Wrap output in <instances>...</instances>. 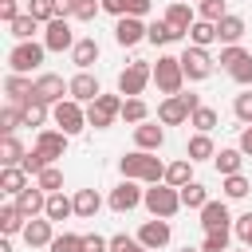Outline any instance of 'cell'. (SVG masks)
<instances>
[{
	"label": "cell",
	"instance_id": "obj_1",
	"mask_svg": "<svg viewBox=\"0 0 252 252\" xmlns=\"http://www.w3.org/2000/svg\"><path fill=\"white\" fill-rule=\"evenodd\" d=\"M118 169H122V177H130V181H146V185L165 181V165H161V158H154V154H146V150L126 154V158L118 161Z\"/></svg>",
	"mask_w": 252,
	"mask_h": 252
},
{
	"label": "cell",
	"instance_id": "obj_2",
	"mask_svg": "<svg viewBox=\"0 0 252 252\" xmlns=\"http://www.w3.org/2000/svg\"><path fill=\"white\" fill-rule=\"evenodd\" d=\"M142 205H146L154 217L169 220V217L181 209V189H173V185H161V181H158V185H150V189H146V201H142Z\"/></svg>",
	"mask_w": 252,
	"mask_h": 252
},
{
	"label": "cell",
	"instance_id": "obj_3",
	"mask_svg": "<svg viewBox=\"0 0 252 252\" xmlns=\"http://www.w3.org/2000/svg\"><path fill=\"white\" fill-rule=\"evenodd\" d=\"M43 43H35V39H28V43H16L12 51H8V67H12V75H28V71H35L39 63H43Z\"/></svg>",
	"mask_w": 252,
	"mask_h": 252
},
{
	"label": "cell",
	"instance_id": "obj_4",
	"mask_svg": "<svg viewBox=\"0 0 252 252\" xmlns=\"http://www.w3.org/2000/svg\"><path fill=\"white\" fill-rule=\"evenodd\" d=\"M122 102L126 98H118V94H98L91 106H87V126H94V130H106L118 114H122Z\"/></svg>",
	"mask_w": 252,
	"mask_h": 252
},
{
	"label": "cell",
	"instance_id": "obj_5",
	"mask_svg": "<svg viewBox=\"0 0 252 252\" xmlns=\"http://www.w3.org/2000/svg\"><path fill=\"white\" fill-rule=\"evenodd\" d=\"M201 106V98L197 94H169L161 106H158V118L165 122V126H177V122H185V118H193V110Z\"/></svg>",
	"mask_w": 252,
	"mask_h": 252
},
{
	"label": "cell",
	"instance_id": "obj_6",
	"mask_svg": "<svg viewBox=\"0 0 252 252\" xmlns=\"http://www.w3.org/2000/svg\"><path fill=\"white\" fill-rule=\"evenodd\" d=\"M154 83H158L165 94H181V83H185L181 59H173V55H158V67H154Z\"/></svg>",
	"mask_w": 252,
	"mask_h": 252
},
{
	"label": "cell",
	"instance_id": "obj_7",
	"mask_svg": "<svg viewBox=\"0 0 252 252\" xmlns=\"http://www.w3.org/2000/svg\"><path fill=\"white\" fill-rule=\"evenodd\" d=\"M51 118H55V126H59L63 134H79V130L87 126V110H83L75 98L55 102V106H51Z\"/></svg>",
	"mask_w": 252,
	"mask_h": 252
},
{
	"label": "cell",
	"instance_id": "obj_8",
	"mask_svg": "<svg viewBox=\"0 0 252 252\" xmlns=\"http://www.w3.org/2000/svg\"><path fill=\"white\" fill-rule=\"evenodd\" d=\"M154 79V67H146V63H130L122 75H118V94H126V98H138L142 91H146V83Z\"/></svg>",
	"mask_w": 252,
	"mask_h": 252
},
{
	"label": "cell",
	"instance_id": "obj_9",
	"mask_svg": "<svg viewBox=\"0 0 252 252\" xmlns=\"http://www.w3.org/2000/svg\"><path fill=\"white\" fill-rule=\"evenodd\" d=\"M142 201H146V189H138V181H130V177L110 189V209H114V213H130V209H138Z\"/></svg>",
	"mask_w": 252,
	"mask_h": 252
},
{
	"label": "cell",
	"instance_id": "obj_10",
	"mask_svg": "<svg viewBox=\"0 0 252 252\" xmlns=\"http://www.w3.org/2000/svg\"><path fill=\"white\" fill-rule=\"evenodd\" d=\"M181 71H185V79H209V75H213L209 51H205V47H185V51H181Z\"/></svg>",
	"mask_w": 252,
	"mask_h": 252
},
{
	"label": "cell",
	"instance_id": "obj_11",
	"mask_svg": "<svg viewBox=\"0 0 252 252\" xmlns=\"http://www.w3.org/2000/svg\"><path fill=\"white\" fill-rule=\"evenodd\" d=\"M63 91L71 94V83H63V75H39V79H35V94H32V98H39V102L55 106V102H63Z\"/></svg>",
	"mask_w": 252,
	"mask_h": 252
},
{
	"label": "cell",
	"instance_id": "obj_12",
	"mask_svg": "<svg viewBox=\"0 0 252 252\" xmlns=\"http://www.w3.org/2000/svg\"><path fill=\"white\" fill-rule=\"evenodd\" d=\"M138 240H142V248H150V252L165 248V244H169V220H161V217L146 220V224L138 228Z\"/></svg>",
	"mask_w": 252,
	"mask_h": 252
},
{
	"label": "cell",
	"instance_id": "obj_13",
	"mask_svg": "<svg viewBox=\"0 0 252 252\" xmlns=\"http://www.w3.org/2000/svg\"><path fill=\"white\" fill-rule=\"evenodd\" d=\"M79 39L71 35V24L67 20H51L47 24V32H43V47L47 51H67V47H75Z\"/></svg>",
	"mask_w": 252,
	"mask_h": 252
},
{
	"label": "cell",
	"instance_id": "obj_14",
	"mask_svg": "<svg viewBox=\"0 0 252 252\" xmlns=\"http://www.w3.org/2000/svg\"><path fill=\"white\" fill-rule=\"evenodd\" d=\"M114 39H118L122 47H134V43L146 39V24H142L138 16H122V20L114 24Z\"/></svg>",
	"mask_w": 252,
	"mask_h": 252
},
{
	"label": "cell",
	"instance_id": "obj_15",
	"mask_svg": "<svg viewBox=\"0 0 252 252\" xmlns=\"http://www.w3.org/2000/svg\"><path fill=\"white\" fill-rule=\"evenodd\" d=\"M16 209H20L28 220H35V213H43V209H47V193H43L39 185H28L24 193H16Z\"/></svg>",
	"mask_w": 252,
	"mask_h": 252
},
{
	"label": "cell",
	"instance_id": "obj_16",
	"mask_svg": "<svg viewBox=\"0 0 252 252\" xmlns=\"http://www.w3.org/2000/svg\"><path fill=\"white\" fill-rule=\"evenodd\" d=\"M35 150H39L47 161H55V158L67 154V134H63V130H43V134L35 138Z\"/></svg>",
	"mask_w": 252,
	"mask_h": 252
},
{
	"label": "cell",
	"instance_id": "obj_17",
	"mask_svg": "<svg viewBox=\"0 0 252 252\" xmlns=\"http://www.w3.org/2000/svg\"><path fill=\"white\" fill-rule=\"evenodd\" d=\"M102 91H98V79L91 75V71H79L75 79H71V98L75 102H94Z\"/></svg>",
	"mask_w": 252,
	"mask_h": 252
},
{
	"label": "cell",
	"instance_id": "obj_18",
	"mask_svg": "<svg viewBox=\"0 0 252 252\" xmlns=\"http://www.w3.org/2000/svg\"><path fill=\"white\" fill-rule=\"evenodd\" d=\"M228 209H224V201H209L205 209H201V224H205V232H224L228 228Z\"/></svg>",
	"mask_w": 252,
	"mask_h": 252
},
{
	"label": "cell",
	"instance_id": "obj_19",
	"mask_svg": "<svg viewBox=\"0 0 252 252\" xmlns=\"http://www.w3.org/2000/svg\"><path fill=\"white\" fill-rule=\"evenodd\" d=\"M134 142H138V150H161V142H165V130L158 126V122H142V126H134Z\"/></svg>",
	"mask_w": 252,
	"mask_h": 252
},
{
	"label": "cell",
	"instance_id": "obj_20",
	"mask_svg": "<svg viewBox=\"0 0 252 252\" xmlns=\"http://www.w3.org/2000/svg\"><path fill=\"white\" fill-rule=\"evenodd\" d=\"M165 24H169L177 35H189V28H193L197 20H193L189 4H169V8H165Z\"/></svg>",
	"mask_w": 252,
	"mask_h": 252
},
{
	"label": "cell",
	"instance_id": "obj_21",
	"mask_svg": "<svg viewBox=\"0 0 252 252\" xmlns=\"http://www.w3.org/2000/svg\"><path fill=\"white\" fill-rule=\"evenodd\" d=\"M71 59H75L79 71H91V63L98 59V43H94V35H83V39L71 47Z\"/></svg>",
	"mask_w": 252,
	"mask_h": 252
},
{
	"label": "cell",
	"instance_id": "obj_22",
	"mask_svg": "<svg viewBox=\"0 0 252 252\" xmlns=\"http://www.w3.org/2000/svg\"><path fill=\"white\" fill-rule=\"evenodd\" d=\"M24 240H28V248H51V220H28V228H24Z\"/></svg>",
	"mask_w": 252,
	"mask_h": 252
},
{
	"label": "cell",
	"instance_id": "obj_23",
	"mask_svg": "<svg viewBox=\"0 0 252 252\" xmlns=\"http://www.w3.org/2000/svg\"><path fill=\"white\" fill-rule=\"evenodd\" d=\"M4 91H8V98H12V106H24L32 94H35V83H28L24 75H8V83H4Z\"/></svg>",
	"mask_w": 252,
	"mask_h": 252
},
{
	"label": "cell",
	"instance_id": "obj_24",
	"mask_svg": "<svg viewBox=\"0 0 252 252\" xmlns=\"http://www.w3.org/2000/svg\"><path fill=\"white\" fill-rule=\"evenodd\" d=\"M71 201H75V217H83V220H91V217L102 209V197H98L94 189H79Z\"/></svg>",
	"mask_w": 252,
	"mask_h": 252
},
{
	"label": "cell",
	"instance_id": "obj_25",
	"mask_svg": "<svg viewBox=\"0 0 252 252\" xmlns=\"http://www.w3.org/2000/svg\"><path fill=\"white\" fill-rule=\"evenodd\" d=\"M240 35H244V20L228 12V16H224V20L217 24V39H224V43L232 47V43H240Z\"/></svg>",
	"mask_w": 252,
	"mask_h": 252
},
{
	"label": "cell",
	"instance_id": "obj_26",
	"mask_svg": "<svg viewBox=\"0 0 252 252\" xmlns=\"http://www.w3.org/2000/svg\"><path fill=\"white\" fill-rule=\"evenodd\" d=\"M71 213H75V201H67L63 193H51V197H47V209H43V217H47L51 224H55V220H67Z\"/></svg>",
	"mask_w": 252,
	"mask_h": 252
},
{
	"label": "cell",
	"instance_id": "obj_27",
	"mask_svg": "<svg viewBox=\"0 0 252 252\" xmlns=\"http://www.w3.org/2000/svg\"><path fill=\"white\" fill-rule=\"evenodd\" d=\"M185 154H189V161H205V158H217V146H213V138H209V134H193Z\"/></svg>",
	"mask_w": 252,
	"mask_h": 252
},
{
	"label": "cell",
	"instance_id": "obj_28",
	"mask_svg": "<svg viewBox=\"0 0 252 252\" xmlns=\"http://www.w3.org/2000/svg\"><path fill=\"white\" fill-rule=\"evenodd\" d=\"M24 220H28V217H24L16 205H4V209H0V232H4V236H12V232H24V228H28Z\"/></svg>",
	"mask_w": 252,
	"mask_h": 252
},
{
	"label": "cell",
	"instance_id": "obj_29",
	"mask_svg": "<svg viewBox=\"0 0 252 252\" xmlns=\"http://www.w3.org/2000/svg\"><path fill=\"white\" fill-rule=\"evenodd\" d=\"M217 39V24H209V20H197L193 28H189V47H209Z\"/></svg>",
	"mask_w": 252,
	"mask_h": 252
},
{
	"label": "cell",
	"instance_id": "obj_30",
	"mask_svg": "<svg viewBox=\"0 0 252 252\" xmlns=\"http://www.w3.org/2000/svg\"><path fill=\"white\" fill-rule=\"evenodd\" d=\"M28 154H24V146L16 142V134H4V142H0V161H4V169L8 165H20Z\"/></svg>",
	"mask_w": 252,
	"mask_h": 252
},
{
	"label": "cell",
	"instance_id": "obj_31",
	"mask_svg": "<svg viewBox=\"0 0 252 252\" xmlns=\"http://www.w3.org/2000/svg\"><path fill=\"white\" fill-rule=\"evenodd\" d=\"M0 189H4V193H24V189H28V173H24L20 165H8V169L0 173Z\"/></svg>",
	"mask_w": 252,
	"mask_h": 252
},
{
	"label": "cell",
	"instance_id": "obj_32",
	"mask_svg": "<svg viewBox=\"0 0 252 252\" xmlns=\"http://www.w3.org/2000/svg\"><path fill=\"white\" fill-rule=\"evenodd\" d=\"M181 205H185V209H205V205H209V189H205L201 181H189V185L181 189Z\"/></svg>",
	"mask_w": 252,
	"mask_h": 252
},
{
	"label": "cell",
	"instance_id": "obj_33",
	"mask_svg": "<svg viewBox=\"0 0 252 252\" xmlns=\"http://www.w3.org/2000/svg\"><path fill=\"white\" fill-rule=\"evenodd\" d=\"M240 165H244V154H240V150H220V154H217V169H220L224 177L240 173Z\"/></svg>",
	"mask_w": 252,
	"mask_h": 252
},
{
	"label": "cell",
	"instance_id": "obj_34",
	"mask_svg": "<svg viewBox=\"0 0 252 252\" xmlns=\"http://www.w3.org/2000/svg\"><path fill=\"white\" fill-rule=\"evenodd\" d=\"M146 39H150V43H173V39H181V35H177L165 20H154V24L146 28Z\"/></svg>",
	"mask_w": 252,
	"mask_h": 252
},
{
	"label": "cell",
	"instance_id": "obj_35",
	"mask_svg": "<svg viewBox=\"0 0 252 252\" xmlns=\"http://www.w3.org/2000/svg\"><path fill=\"white\" fill-rule=\"evenodd\" d=\"M165 185H173V189H185V185H189V158L165 165Z\"/></svg>",
	"mask_w": 252,
	"mask_h": 252
},
{
	"label": "cell",
	"instance_id": "obj_36",
	"mask_svg": "<svg viewBox=\"0 0 252 252\" xmlns=\"http://www.w3.org/2000/svg\"><path fill=\"white\" fill-rule=\"evenodd\" d=\"M146 114H150V106H146L142 98H126V102H122V118H126V122L142 126V122H146Z\"/></svg>",
	"mask_w": 252,
	"mask_h": 252
},
{
	"label": "cell",
	"instance_id": "obj_37",
	"mask_svg": "<svg viewBox=\"0 0 252 252\" xmlns=\"http://www.w3.org/2000/svg\"><path fill=\"white\" fill-rule=\"evenodd\" d=\"M43 118H47V102L28 98L24 102V126H43Z\"/></svg>",
	"mask_w": 252,
	"mask_h": 252
},
{
	"label": "cell",
	"instance_id": "obj_38",
	"mask_svg": "<svg viewBox=\"0 0 252 252\" xmlns=\"http://www.w3.org/2000/svg\"><path fill=\"white\" fill-rule=\"evenodd\" d=\"M35 185H39V189H43V193L51 197V193H59V189H63V173H59L55 165H47V169H43V173L35 177Z\"/></svg>",
	"mask_w": 252,
	"mask_h": 252
},
{
	"label": "cell",
	"instance_id": "obj_39",
	"mask_svg": "<svg viewBox=\"0 0 252 252\" xmlns=\"http://www.w3.org/2000/svg\"><path fill=\"white\" fill-rule=\"evenodd\" d=\"M189 122H193V126H197V134H209V130H213V126H217V110H213V106H197V110H193V118H189Z\"/></svg>",
	"mask_w": 252,
	"mask_h": 252
},
{
	"label": "cell",
	"instance_id": "obj_40",
	"mask_svg": "<svg viewBox=\"0 0 252 252\" xmlns=\"http://www.w3.org/2000/svg\"><path fill=\"white\" fill-rule=\"evenodd\" d=\"M47 252H83V236H75V232H59V236L51 240Z\"/></svg>",
	"mask_w": 252,
	"mask_h": 252
},
{
	"label": "cell",
	"instance_id": "obj_41",
	"mask_svg": "<svg viewBox=\"0 0 252 252\" xmlns=\"http://www.w3.org/2000/svg\"><path fill=\"white\" fill-rule=\"evenodd\" d=\"M35 24H39L35 16H20V20H16V24H8V28H12V35H16L20 43H28V39H32V32H35Z\"/></svg>",
	"mask_w": 252,
	"mask_h": 252
},
{
	"label": "cell",
	"instance_id": "obj_42",
	"mask_svg": "<svg viewBox=\"0 0 252 252\" xmlns=\"http://www.w3.org/2000/svg\"><path fill=\"white\" fill-rule=\"evenodd\" d=\"M20 122H24V106H4V110H0V130H4V134H12Z\"/></svg>",
	"mask_w": 252,
	"mask_h": 252
},
{
	"label": "cell",
	"instance_id": "obj_43",
	"mask_svg": "<svg viewBox=\"0 0 252 252\" xmlns=\"http://www.w3.org/2000/svg\"><path fill=\"white\" fill-rule=\"evenodd\" d=\"M248 177L244 173H232V177H224V197H248Z\"/></svg>",
	"mask_w": 252,
	"mask_h": 252
},
{
	"label": "cell",
	"instance_id": "obj_44",
	"mask_svg": "<svg viewBox=\"0 0 252 252\" xmlns=\"http://www.w3.org/2000/svg\"><path fill=\"white\" fill-rule=\"evenodd\" d=\"M28 16H35L39 24H51V20H59V16H55V4H51V0H32Z\"/></svg>",
	"mask_w": 252,
	"mask_h": 252
},
{
	"label": "cell",
	"instance_id": "obj_45",
	"mask_svg": "<svg viewBox=\"0 0 252 252\" xmlns=\"http://www.w3.org/2000/svg\"><path fill=\"white\" fill-rule=\"evenodd\" d=\"M228 12H224V0H201V20H209V24H220Z\"/></svg>",
	"mask_w": 252,
	"mask_h": 252
},
{
	"label": "cell",
	"instance_id": "obj_46",
	"mask_svg": "<svg viewBox=\"0 0 252 252\" xmlns=\"http://www.w3.org/2000/svg\"><path fill=\"white\" fill-rule=\"evenodd\" d=\"M47 165H51V161H47V158H43L39 150H32V154H28L24 161H20V169H24V173H35V177H39V173H43Z\"/></svg>",
	"mask_w": 252,
	"mask_h": 252
},
{
	"label": "cell",
	"instance_id": "obj_47",
	"mask_svg": "<svg viewBox=\"0 0 252 252\" xmlns=\"http://www.w3.org/2000/svg\"><path fill=\"white\" fill-rule=\"evenodd\" d=\"M110 252H142V240H138V236L118 232V236H110Z\"/></svg>",
	"mask_w": 252,
	"mask_h": 252
},
{
	"label": "cell",
	"instance_id": "obj_48",
	"mask_svg": "<svg viewBox=\"0 0 252 252\" xmlns=\"http://www.w3.org/2000/svg\"><path fill=\"white\" fill-rule=\"evenodd\" d=\"M232 110H236V118H240L244 126H252V91H244V94H236V102H232Z\"/></svg>",
	"mask_w": 252,
	"mask_h": 252
},
{
	"label": "cell",
	"instance_id": "obj_49",
	"mask_svg": "<svg viewBox=\"0 0 252 252\" xmlns=\"http://www.w3.org/2000/svg\"><path fill=\"white\" fill-rule=\"evenodd\" d=\"M98 8H102L98 0H75V12H71V16L87 24V20H94V16H98Z\"/></svg>",
	"mask_w": 252,
	"mask_h": 252
},
{
	"label": "cell",
	"instance_id": "obj_50",
	"mask_svg": "<svg viewBox=\"0 0 252 252\" xmlns=\"http://www.w3.org/2000/svg\"><path fill=\"white\" fill-rule=\"evenodd\" d=\"M224 248H228V228H224V232H205L201 252H224Z\"/></svg>",
	"mask_w": 252,
	"mask_h": 252
},
{
	"label": "cell",
	"instance_id": "obj_51",
	"mask_svg": "<svg viewBox=\"0 0 252 252\" xmlns=\"http://www.w3.org/2000/svg\"><path fill=\"white\" fill-rule=\"evenodd\" d=\"M228 75H232L236 83H244V87H248V83H252V55H244L240 63H232V67H228Z\"/></svg>",
	"mask_w": 252,
	"mask_h": 252
},
{
	"label": "cell",
	"instance_id": "obj_52",
	"mask_svg": "<svg viewBox=\"0 0 252 252\" xmlns=\"http://www.w3.org/2000/svg\"><path fill=\"white\" fill-rule=\"evenodd\" d=\"M83 252H110V240L98 236V232H87L83 236Z\"/></svg>",
	"mask_w": 252,
	"mask_h": 252
},
{
	"label": "cell",
	"instance_id": "obj_53",
	"mask_svg": "<svg viewBox=\"0 0 252 252\" xmlns=\"http://www.w3.org/2000/svg\"><path fill=\"white\" fill-rule=\"evenodd\" d=\"M244 55H248V51H244V47H236V43H232V47H224V51H220V59H217V63H220V67H232V63H240V59H244Z\"/></svg>",
	"mask_w": 252,
	"mask_h": 252
},
{
	"label": "cell",
	"instance_id": "obj_54",
	"mask_svg": "<svg viewBox=\"0 0 252 252\" xmlns=\"http://www.w3.org/2000/svg\"><path fill=\"white\" fill-rule=\"evenodd\" d=\"M236 236L252 248V213H244V217H236Z\"/></svg>",
	"mask_w": 252,
	"mask_h": 252
},
{
	"label": "cell",
	"instance_id": "obj_55",
	"mask_svg": "<svg viewBox=\"0 0 252 252\" xmlns=\"http://www.w3.org/2000/svg\"><path fill=\"white\" fill-rule=\"evenodd\" d=\"M0 20H4V24H16V20H20L16 0H0Z\"/></svg>",
	"mask_w": 252,
	"mask_h": 252
},
{
	"label": "cell",
	"instance_id": "obj_56",
	"mask_svg": "<svg viewBox=\"0 0 252 252\" xmlns=\"http://www.w3.org/2000/svg\"><path fill=\"white\" fill-rule=\"evenodd\" d=\"M150 4H154V0H126V16H138V20H142V16L150 12Z\"/></svg>",
	"mask_w": 252,
	"mask_h": 252
},
{
	"label": "cell",
	"instance_id": "obj_57",
	"mask_svg": "<svg viewBox=\"0 0 252 252\" xmlns=\"http://www.w3.org/2000/svg\"><path fill=\"white\" fill-rule=\"evenodd\" d=\"M98 4H102V12H110V16H118V20L126 16V0H98Z\"/></svg>",
	"mask_w": 252,
	"mask_h": 252
},
{
	"label": "cell",
	"instance_id": "obj_58",
	"mask_svg": "<svg viewBox=\"0 0 252 252\" xmlns=\"http://www.w3.org/2000/svg\"><path fill=\"white\" fill-rule=\"evenodd\" d=\"M236 150H240L244 158H252V126H244V130H240V146H236Z\"/></svg>",
	"mask_w": 252,
	"mask_h": 252
},
{
	"label": "cell",
	"instance_id": "obj_59",
	"mask_svg": "<svg viewBox=\"0 0 252 252\" xmlns=\"http://www.w3.org/2000/svg\"><path fill=\"white\" fill-rule=\"evenodd\" d=\"M51 4H55V16H59V20H67V16L75 12V0H51Z\"/></svg>",
	"mask_w": 252,
	"mask_h": 252
},
{
	"label": "cell",
	"instance_id": "obj_60",
	"mask_svg": "<svg viewBox=\"0 0 252 252\" xmlns=\"http://www.w3.org/2000/svg\"><path fill=\"white\" fill-rule=\"evenodd\" d=\"M0 252H12V240H8V236L0 240Z\"/></svg>",
	"mask_w": 252,
	"mask_h": 252
},
{
	"label": "cell",
	"instance_id": "obj_61",
	"mask_svg": "<svg viewBox=\"0 0 252 252\" xmlns=\"http://www.w3.org/2000/svg\"><path fill=\"white\" fill-rule=\"evenodd\" d=\"M181 252H201V248H181Z\"/></svg>",
	"mask_w": 252,
	"mask_h": 252
},
{
	"label": "cell",
	"instance_id": "obj_62",
	"mask_svg": "<svg viewBox=\"0 0 252 252\" xmlns=\"http://www.w3.org/2000/svg\"><path fill=\"white\" fill-rule=\"evenodd\" d=\"M236 252H252V248H236Z\"/></svg>",
	"mask_w": 252,
	"mask_h": 252
},
{
	"label": "cell",
	"instance_id": "obj_63",
	"mask_svg": "<svg viewBox=\"0 0 252 252\" xmlns=\"http://www.w3.org/2000/svg\"><path fill=\"white\" fill-rule=\"evenodd\" d=\"M142 252H150V248H142Z\"/></svg>",
	"mask_w": 252,
	"mask_h": 252
},
{
	"label": "cell",
	"instance_id": "obj_64",
	"mask_svg": "<svg viewBox=\"0 0 252 252\" xmlns=\"http://www.w3.org/2000/svg\"><path fill=\"white\" fill-rule=\"evenodd\" d=\"M197 4H201V0H197Z\"/></svg>",
	"mask_w": 252,
	"mask_h": 252
}]
</instances>
